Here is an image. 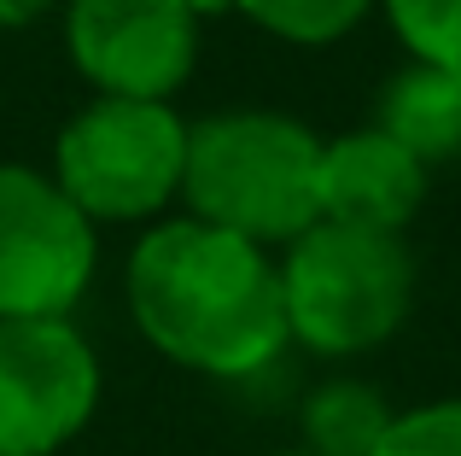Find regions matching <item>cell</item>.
<instances>
[{"label": "cell", "instance_id": "obj_1", "mask_svg": "<svg viewBox=\"0 0 461 456\" xmlns=\"http://www.w3.org/2000/svg\"><path fill=\"white\" fill-rule=\"evenodd\" d=\"M123 293L140 340L193 375L251 380L293 345L269 246L187 211L140 228Z\"/></svg>", "mask_w": 461, "mask_h": 456}, {"label": "cell", "instance_id": "obj_2", "mask_svg": "<svg viewBox=\"0 0 461 456\" xmlns=\"http://www.w3.org/2000/svg\"><path fill=\"white\" fill-rule=\"evenodd\" d=\"M321 135L286 112L240 105L187 123L181 199L187 217L216 223L258 246H286L321 217Z\"/></svg>", "mask_w": 461, "mask_h": 456}, {"label": "cell", "instance_id": "obj_3", "mask_svg": "<svg viewBox=\"0 0 461 456\" xmlns=\"http://www.w3.org/2000/svg\"><path fill=\"white\" fill-rule=\"evenodd\" d=\"M286 333L315 357H362L385 345L415 310V251L403 234L315 217L281 258Z\"/></svg>", "mask_w": 461, "mask_h": 456}, {"label": "cell", "instance_id": "obj_4", "mask_svg": "<svg viewBox=\"0 0 461 456\" xmlns=\"http://www.w3.org/2000/svg\"><path fill=\"white\" fill-rule=\"evenodd\" d=\"M187 170V117L176 100H123L94 94L65 117L53 141V182L94 228L158 223L181 199Z\"/></svg>", "mask_w": 461, "mask_h": 456}, {"label": "cell", "instance_id": "obj_5", "mask_svg": "<svg viewBox=\"0 0 461 456\" xmlns=\"http://www.w3.org/2000/svg\"><path fill=\"white\" fill-rule=\"evenodd\" d=\"M100 410V357L70 316H0V456H59Z\"/></svg>", "mask_w": 461, "mask_h": 456}, {"label": "cell", "instance_id": "obj_6", "mask_svg": "<svg viewBox=\"0 0 461 456\" xmlns=\"http://www.w3.org/2000/svg\"><path fill=\"white\" fill-rule=\"evenodd\" d=\"M100 263V228L35 164H0V316H70Z\"/></svg>", "mask_w": 461, "mask_h": 456}, {"label": "cell", "instance_id": "obj_7", "mask_svg": "<svg viewBox=\"0 0 461 456\" xmlns=\"http://www.w3.org/2000/svg\"><path fill=\"white\" fill-rule=\"evenodd\" d=\"M65 59L94 94L176 100L199 65V12L187 0H65Z\"/></svg>", "mask_w": 461, "mask_h": 456}, {"label": "cell", "instance_id": "obj_8", "mask_svg": "<svg viewBox=\"0 0 461 456\" xmlns=\"http://www.w3.org/2000/svg\"><path fill=\"white\" fill-rule=\"evenodd\" d=\"M321 217L350 223V228H380V234H403L415 211L427 205V164L392 141L380 123L345 129V135L321 141Z\"/></svg>", "mask_w": 461, "mask_h": 456}, {"label": "cell", "instance_id": "obj_9", "mask_svg": "<svg viewBox=\"0 0 461 456\" xmlns=\"http://www.w3.org/2000/svg\"><path fill=\"white\" fill-rule=\"evenodd\" d=\"M374 123L392 141H403L420 164H450L461 159V70L409 59L380 94V117Z\"/></svg>", "mask_w": 461, "mask_h": 456}, {"label": "cell", "instance_id": "obj_10", "mask_svg": "<svg viewBox=\"0 0 461 456\" xmlns=\"http://www.w3.org/2000/svg\"><path fill=\"white\" fill-rule=\"evenodd\" d=\"M392 415L397 410L385 404L380 387L339 375V380H321L304 398L298 433H304V451H315V456H374V445L392 427Z\"/></svg>", "mask_w": 461, "mask_h": 456}, {"label": "cell", "instance_id": "obj_11", "mask_svg": "<svg viewBox=\"0 0 461 456\" xmlns=\"http://www.w3.org/2000/svg\"><path fill=\"white\" fill-rule=\"evenodd\" d=\"M240 18L286 47H333L374 12V0H234Z\"/></svg>", "mask_w": 461, "mask_h": 456}, {"label": "cell", "instance_id": "obj_12", "mask_svg": "<svg viewBox=\"0 0 461 456\" xmlns=\"http://www.w3.org/2000/svg\"><path fill=\"white\" fill-rule=\"evenodd\" d=\"M409 59L461 70V0H374Z\"/></svg>", "mask_w": 461, "mask_h": 456}, {"label": "cell", "instance_id": "obj_13", "mask_svg": "<svg viewBox=\"0 0 461 456\" xmlns=\"http://www.w3.org/2000/svg\"><path fill=\"white\" fill-rule=\"evenodd\" d=\"M374 456H461V398H432L397 410Z\"/></svg>", "mask_w": 461, "mask_h": 456}, {"label": "cell", "instance_id": "obj_14", "mask_svg": "<svg viewBox=\"0 0 461 456\" xmlns=\"http://www.w3.org/2000/svg\"><path fill=\"white\" fill-rule=\"evenodd\" d=\"M47 6H53V0H0V30H18V23L41 18Z\"/></svg>", "mask_w": 461, "mask_h": 456}, {"label": "cell", "instance_id": "obj_15", "mask_svg": "<svg viewBox=\"0 0 461 456\" xmlns=\"http://www.w3.org/2000/svg\"><path fill=\"white\" fill-rule=\"evenodd\" d=\"M199 18H216V12H234V0H187Z\"/></svg>", "mask_w": 461, "mask_h": 456}, {"label": "cell", "instance_id": "obj_16", "mask_svg": "<svg viewBox=\"0 0 461 456\" xmlns=\"http://www.w3.org/2000/svg\"><path fill=\"white\" fill-rule=\"evenodd\" d=\"M281 456H315V451H304V445H298V451H281Z\"/></svg>", "mask_w": 461, "mask_h": 456}]
</instances>
